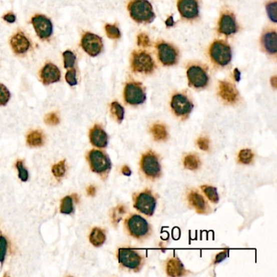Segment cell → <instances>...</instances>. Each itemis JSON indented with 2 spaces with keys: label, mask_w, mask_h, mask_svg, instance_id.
Wrapping results in <instances>:
<instances>
[{
  "label": "cell",
  "mask_w": 277,
  "mask_h": 277,
  "mask_svg": "<svg viewBox=\"0 0 277 277\" xmlns=\"http://www.w3.org/2000/svg\"><path fill=\"white\" fill-rule=\"evenodd\" d=\"M121 172H122L123 174L125 175V176H130L132 173L131 170H130V168H129L128 166H124L122 169H121Z\"/></svg>",
  "instance_id": "cell-46"
},
{
  "label": "cell",
  "mask_w": 277,
  "mask_h": 277,
  "mask_svg": "<svg viewBox=\"0 0 277 277\" xmlns=\"http://www.w3.org/2000/svg\"><path fill=\"white\" fill-rule=\"evenodd\" d=\"M138 44L141 47L146 48V47L151 45V41H150L149 37L146 34H141L138 37Z\"/></svg>",
  "instance_id": "cell-42"
},
{
  "label": "cell",
  "mask_w": 277,
  "mask_h": 277,
  "mask_svg": "<svg viewBox=\"0 0 277 277\" xmlns=\"http://www.w3.org/2000/svg\"><path fill=\"white\" fill-rule=\"evenodd\" d=\"M106 241L105 232L99 228H95L90 235V241L94 246L99 247L103 245Z\"/></svg>",
  "instance_id": "cell-25"
},
{
  "label": "cell",
  "mask_w": 277,
  "mask_h": 277,
  "mask_svg": "<svg viewBox=\"0 0 277 277\" xmlns=\"http://www.w3.org/2000/svg\"><path fill=\"white\" fill-rule=\"evenodd\" d=\"M209 54L211 61L215 65L224 67L231 62L232 51L229 46L223 41H215L211 44L209 50Z\"/></svg>",
  "instance_id": "cell-4"
},
{
  "label": "cell",
  "mask_w": 277,
  "mask_h": 277,
  "mask_svg": "<svg viewBox=\"0 0 277 277\" xmlns=\"http://www.w3.org/2000/svg\"><path fill=\"white\" fill-rule=\"evenodd\" d=\"M159 61L165 66L176 65L178 60V53L172 46L168 43H160L157 45Z\"/></svg>",
  "instance_id": "cell-14"
},
{
  "label": "cell",
  "mask_w": 277,
  "mask_h": 277,
  "mask_svg": "<svg viewBox=\"0 0 277 277\" xmlns=\"http://www.w3.org/2000/svg\"><path fill=\"white\" fill-rule=\"evenodd\" d=\"M119 262L126 268L138 271L143 265V257L132 248H121L118 250Z\"/></svg>",
  "instance_id": "cell-5"
},
{
  "label": "cell",
  "mask_w": 277,
  "mask_h": 277,
  "mask_svg": "<svg viewBox=\"0 0 277 277\" xmlns=\"http://www.w3.org/2000/svg\"><path fill=\"white\" fill-rule=\"evenodd\" d=\"M11 98V94L9 89L4 84H0V106H5L9 103Z\"/></svg>",
  "instance_id": "cell-35"
},
{
  "label": "cell",
  "mask_w": 277,
  "mask_h": 277,
  "mask_svg": "<svg viewBox=\"0 0 277 277\" xmlns=\"http://www.w3.org/2000/svg\"><path fill=\"white\" fill-rule=\"evenodd\" d=\"M125 206H119L114 210V212L112 213V219L114 220L115 223H118L122 218L123 215L125 214Z\"/></svg>",
  "instance_id": "cell-40"
},
{
  "label": "cell",
  "mask_w": 277,
  "mask_h": 277,
  "mask_svg": "<svg viewBox=\"0 0 277 277\" xmlns=\"http://www.w3.org/2000/svg\"><path fill=\"white\" fill-rule=\"evenodd\" d=\"M128 9L132 19L138 23H151L155 20L152 5L147 0H133Z\"/></svg>",
  "instance_id": "cell-1"
},
{
  "label": "cell",
  "mask_w": 277,
  "mask_h": 277,
  "mask_svg": "<svg viewBox=\"0 0 277 277\" xmlns=\"http://www.w3.org/2000/svg\"><path fill=\"white\" fill-rule=\"evenodd\" d=\"M188 201L190 206L195 209L196 211L200 214L206 213L208 210V205L197 190H191L188 194Z\"/></svg>",
  "instance_id": "cell-21"
},
{
  "label": "cell",
  "mask_w": 277,
  "mask_h": 277,
  "mask_svg": "<svg viewBox=\"0 0 277 277\" xmlns=\"http://www.w3.org/2000/svg\"><path fill=\"white\" fill-rule=\"evenodd\" d=\"M177 9L181 17L185 19H195L199 14V8L197 0H178Z\"/></svg>",
  "instance_id": "cell-15"
},
{
  "label": "cell",
  "mask_w": 277,
  "mask_h": 277,
  "mask_svg": "<svg viewBox=\"0 0 277 277\" xmlns=\"http://www.w3.org/2000/svg\"><path fill=\"white\" fill-rule=\"evenodd\" d=\"M81 46L82 49L84 50V52L89 56L95 57L99 56L103 51V40L98 35L87 32L82 36Z\"/></svg>",
  "instance_id": "cell-10"
},
{
  "label": "cell",
  "mask_w": 277,
  "mask_h": 277,
  "mask_svg": "<svg viewBox=\"0 0 277 277\" xmlns=\"http://www.w3.org/2000/svg\"><path fill=\"white\" fill-rule=\"evenodd\" d=\"M235 75H236V81H239L240 80V73H239L237 69H235Z\"/></svg>",
  "instance_id": "cell-49"
},
{
  "label": "cell",
  "mask_w": 277,
  "mask_h": 277,
  "mask_svg": "<svg viewBox=\"0 0 277 277\" xmlns=\"http://www.w3.org/2000/svg\"><path fill=\"white\" fill-rule=\"evenodd\" d=\"M184 166L187 169L191 170V171H195L198 169L200 167V159L197 155L194 154H189L187 155L184 158Z\"/></svg>",
  "instance_id": "cell-27"
},
{
  "label": "cell",
  "mask_w": 277,
  "mask_h": 277,
  "mask_svg": "<svg viewBox=\"0 0 277 277\" xmlns=\"http://www.w3.org/2000/svg\"><path fill=\"white\" fill-rule=\"evenodd\" d=\"M87 192H88L89 195L94 196L95 194V192H96V189L94 186H90L87 189Z\"/></svg>",
  "instance_id": "cell-47"
},
{
  "label": "cell",
  "mask_w": 277,
  "mask_h": 277,
  "mask_svg": "<svg viewBox=\"0 0 277 277\" xmlns=\"http://www.w3.org/2000/svg\"><path fill=\"white\" fill-rule=\"evenodd\" d=\"M10 45L17 55H24L31 48V42L23 32H18L10 39Z\"/></svg>",
  "instance_id": "cell-17"
},
{
  "label": "cell",
  "mask_w": 277,
  "mask_h": 277,
  "mask_svg": "<svg viewBox=\"0 0 277 277\" xmlns=\"http://www.w3.org/2000/svg\"><path fill=\"white\" fill-rule=\"evenodd\" d=\"M228 249H226V250H223V251L220 252V253H218L216 256H215V261H214V263L217 264V263H219L221 262L222 261L225 259L227 257H228Z\"/></svg>",
  "instance_id": "cell-44"
},
{
  "label": "cell",
  "mask_w": 277,
  "mask_h": 277,
  "mask_svg": "<svg viewBox=\"0 0 277 277\" xmlns=\"http://www.w3.org/2000/svg\"><path fill=\"white\" fill-rule=\"evenodd\" d=\"M52 172H53V174L56 178L60 179L65 176V172H66L65 160H62V161L59 162L58 163L55 164L52 167Z\"/></svg>",
  "instance_id": "cell-33"
},
{
  "label": "cell",
  "mask_w": 277,
  "mask_h": 277,
  "mask_svg": "<svg viewBox=\"0 0 277 277\" xmlns=\"http://www.w3.org/2000/svg\"><path fill=\"white\" fill-rule=\"evenodd\" d=\"M171 108L176 116L186 118L191 113L193 105L191 101L188 99V97L185 95L176 94L172 96Z\"/></svg>",
  "instance_id": "cell-11"
},
{
  "label": "cell",
  "mask_w": 277,
  "mask_h": 277,
  "mask_svg": "<svg viewBox=\"0 0 277 277\" xmlns=\"http://www.w3.org/2000/svg\"><path fill=\"white\" fill-rule=\"evenodd\" d=\"M34 29L39 39L42 40H48L53 34V25L49 18L46 16L35 15L31 20Z\"/></svg>",
  "instance_id": "cell-12"
},
{
  "label": "cell",
  "mask_w": 277,
  "mask_h": 277,
  "mask_svg": "<svg viewBox=\"0 0 277 277\" xmlns=\"http://www.w3.org/2000/svg\"><path fill=\"white\" fill-rule=\"evenodd\" d=\"M133 206L139 212L151 216L154 215L156 207V198L151 190L146 189L134 196Z\"/></svg>",
  "instance_id": "cell-6"
},
{
  "label": "cell",
  "mask_w": 277,
  "mask_h": 277,
  "mask_svg": "<svg viewBox=\"0 0 277 277\" xmlns=\"http://www.w3.org/2000/svg\"><path fill=\"white\" fill-rule=\"evenodd\" d=\"M76 75H77V71L73 68L71 70L67 72L66 75H65V80H66L67 83L69 86H74L78 85V81H77Z\"/></svg>",
  "instance_id": "cell-37"
},
{
  "label": "cell",
  "mask_w": 277,
  "mask_h": 277,
  "mask_svg": "<svg viewBox=\"0 0 277 277\" xmlns=\"http://www.w3.org/2000/svg\"><path fill=\"white\" fill-rule=\"evenodd\" d=\"M140 166L142 172L147 178L155 180L161 175V164L155 153L150 151L142 155Z\"/></svg>",
  "instance_id": "cell-3"
},
{
  "label": "cell",
  "mask_w": 277,
  "mask_h": 277,
  "mask_svg": "<svg viewBox=\"0 0 277 277\" xmlns=\"http://www.w3.org/2000/svg\"><path fill=\"white\" fill-rule=\"evenodd\" d=\"M197 144H198V147L201 150H202V151H208L210 142H209L208 138H205V137H201L197 141Z\"/></svg>",
  "instance_id": "cell-43"
},
{
  "label": "cell",
  "mask_w": 277,
  "mask_h": 277,
  "mask_svg": "<svg viewBox=\"0 0 277 277\" xmlns=\"http://www.w3.org/2000/svg\"><path fill=\"white\" fill-rule=\"evenodd\" d=\"M88 161L91 170L98 174H104L112 168L108 155L99 150H92L89 152Z\"/></svg>",
  "instance_id": "cell-8"
},
{
  "label": "cell",
  "mask_w": 277,
  "mask_h": 277,
  "mask_svg": "<svg viewBox=\"0 0 277 277\" xmlns=\"http://www.w3.org/2000/svg\"><path fill=\"white\" fill-rule=\"evenodd\" d=\"M276 7L277 3L275 1H273V2H270L266 5V13H267V15H268L269 18L271 20V22H276Z\"/></svg>",
  "instance_id": "cell-36"
},
{
  "label": "cell",
  "mask_w": 277,
  "mask_h": 277,
  "mask_svg": "<svg viewBox=\"0 0 277 277\" xmlns=\"http://www.w3.org/2000/svg\"><path fill=\"white\" fill-rule=\"evenodd\" d=\"M73 211V198L69 196H67L63 198L61 202V212L62 214L69 215Z\"/></svg>",
  "instance_id": "cell-32"
},
{
  "label": "cell",
  "mask_w": 277,
  "mask_h": 277,
  "mask_svg": "<svg viewBox=\"0 0 277 277\" xmlns=\"http://www.w3.org/2000/svg\"><path fill=\"white\" fill-rule=\"evenodd\" d=\"M253 151L249 149H243L238 154V161L243 164H249L253 159Z\"/></svg>",
  "instance_id": "cell-30"
},
{
  "label": "cell",
  "mask_w": 277,
  "mask_h": 277,
  "mask_svg": "<svg viewBox=\"0 0 277 277\" xmlns=\"http://www.w3.org/2000/svg\"><path fill=\"white\" fill-rule=\"evenodd\" d=\"M111 113L118 123H121L125 117V109L117 102H113L111 104Z\"/></svg>",
  "instance_id": "cell-28"
},
{
  "label": "cell",
  "mask_w": 277,
  "mask_h": 277,
  "mask_svg": "<svg viewBox=\"0 0 277 277\" xmlns=\"http://www.w3.org/2000/svg\"><path fill=\"white\" fill-rule=\"evenodd\" d=\"M262 45L267 53L275 55L277 52V35L275 31H267L262 37Z\"/></svg>",
  "instance_id": "cell-23"
},
{
  "label": "cell",
  "mask_w": 277,
  "mask_h": 277,
  "mask_svg": "<svg viewBox=\"0 0 277 277\" xmlns=\"http://www.w3.org/2000/svg\"><path fill=\"white\" fill-rule=\"evenodd\" d=\"M166 25L168 26H172L174 25V22H173V18H172V17H170V18L167 20Z\"/></svg>",
  "instance_id": "cell-48"
},
{
  "label": "cell",
  "mask_w": 277,
  "mask_h": 277,
  "mask_svg": "<svg viewBox=\"0 0 277 277\" xmlns=\"http://www.w3.org/2000/svg\"><path fill=\"white\" fill-rule=\"evenodd\" d=\"M45 123L49 125H58L60 119L56 113H49L45 116Z\"/></svg>",
  "instance_id": "cell-41"
},
{
  "label": "cell",
  "mask_w": 277,
  "mask_h": 277,
  "mask_svg": "<svg viewBox=\"0 0 277 277\" xmlns=\"http://www.w3.org/2000/svg\"><path fill=\"white\" fill-rule=\"evenodd\" d=\"M105 31L109 39H119L121 38V31L116 26H113V25H106Z\"/></svg>",
  "instance_id": "cell-34"
},
{
  "label": "cell",
  "mask_w": 277,
  "mask_h": 277,
  "mask_svg": "<svg viewBox=\"0 0 277 277\" xmlns=\"http://www.w3.org/2000/svg\"><path fill=\"white\" fill-rule=\"evenodd\" d=\"M131 67L133 72L150 74L155 71V63L147 52H135L132 55Z\"/></svg>",
  "instance_id": "cell-7"
},
{
  "label": "cell",
  "mask_w": 277,
  "mask_h": 277,
  "mask_svg": "<svg viewBox=\"0 0 277 277\" xmlns=\"http://www.w3.org/2000/svg\"><path fill=\"white\" fill-rule=\"evenodd\" d=\"M17 168H18V172H19V178L21 179L22 181H28V171L24 168L23 162L21 161V160L18 161V163H17Z\"/></svg>",
  "instance_id": "cell-38"
},
{
  "label": "cell",
  "mask_w": 277,
  "mask_h": 277,
  "mask_svg": "<svg viewBox=\"0 0 277 277\" xmlns=\"http://www.w3.org/2000/svg\"><path fill=\"white\" fill-rule=\"evenodd\" d=\"M63 57H64V65L65 69H73L77 60L75 54L71 51H65L63 53Z\"/></svg>",
  "instance_id": "cell-31"
},
{
  "label": "cell",
  "mask_w": 277,
  "mask_h": 277,
  "mask_svg": "<svg viewBox=\"0 0 277 277\" xmlns=\"http://www.w3.org/2000/svg\"><path fill=\"white\" fill-rule=\"evenodd\" d=\"M202 192L213 203H217L219 202V197L217 192L216 188L211 185H202L201 187Z\"/></svg>",
  "instance_id": "cell-29"
},
{
  "label": "cell",
  "mask_w": 277,
  "mask_h": 277,
  "mask_svg": "<svg viewBox=\"0 0 277 277\" xmlns=\"http://www.w3.org/2000/svg\"><path fill=\"white\" fill-rule=\"evenodd\" d=\"M91 144L98 148H105L108 144V136L102 127L95 125L90 131Z\"/></svg>",
  "instance_id": "cell-19"
},
{
  "label": "cell",
  "mask_w": 277,
  "mask_h": 277,
  "mask_svg": "<svg viewBox=\"0 0 277 277\" xmlns=\"http://www.w3.org/2000/svg\"><path fill=\"white\" fill-rule=\"evenodd\" d=\"M7 246H8V242L6 238L4 236H0V262H4L5 261Z\"/></svg>",
  "instance_id": "cell-39"
},
{
  "label": "cell",
  "mask_w": 277,
  "mask_h": 277,
  "mask_svg": "<svg viewBox=\"0 0 277 277\" xmlns=\"http://www.w3.org/2000/svg\"><path fill=\"white\" fill-rule=\"evenodd\" d=\"M237 31L236 20L232 13H224L219 22V32L222 35H232Z\"/></svg>",
  "instance_id": "cell-18"
},
{
  "label": "cell",
  "mask_w": 277,
  "mask_h": 277,
  "mask_svg": "<svg viewBox=\"0 0 277 277\" xmlns=\"http://www.w3.org/2000/svg\"><path fill=\"white\" fill-rule=\"evenodd\" d=\"M125 224L130 236L138 240L146 238L151 232V227L148 222L139 215L133 214L128 217L125 219Z\"/></svg>",
  "instance_id": "cell-2"
},
{
  "label": "cell",
  "mask_w": 277,
  "mask_h": 277,
  "mask_svg": "<svg viewBox=\"0 0 277 277\" xmlns=\"http://www.w3.org/2000/svg\"><path fill=\"white\" fill-rule=\"evenodd\" d=\"M124 97L125 102L133 106L140 105L146 99L144 88L138 82H129L125 86Z\"/></svg>",
  "instance_id": "cell-9"
},
{
  "label": "cell",
  "mask_w": 277,
  "mask_h": 277,
  "mask_svg": "<svg viewBox=\"0 0 277 277\" xmlns=\"http://www.w3.org/2000/svg\"><path fill=\"white\" fill-rule=\"evenodd\" d=\"M166 272L169 276H181L185 275V266L177 257L170 258L166 265Z\"/></svg>",
  "instance_id": "cell-22"
},
{
  "label": "cell",
  "mask_w": 277,
  "mask_h": 277,
  "mask_svg": "<svg viewBox=\"0 0 277 277\" xmlns=\"http://www.w3.org/2000/svg\"><path fill=\"white\" fill-rule=\"evenodd\" d=\"M3 19L5 20V22H9V23H14L16 22V16L13 13H8L6 15L3 17Z\"/></svg>",
  "instance_id": "cell-45"
},
{
  "label": "cell",
  "mask_w": 277,
  "mask_h": 277,
  "mask_svg": "<svg viewBox=\"0 0 277 277\" xmlns=\"http://www.w3.org/2000/svg\"><path fill=\"white\" fill-rule=\"evenodd\" d=\"M42 82L45 86L60 82L61 78V70L52 63H48L43 67L40 73Z\"/></svg>",
  "instance_id": "cell-16"
},
{
  "label": "cell",
  "mask_w": 277,
  "mask_h": 277,
  "mask_svg": "<svg viewBox=\"0 0 277 277\" xmlns=\"http://www.w3.org/2000/svg\"><path fill=\"white\" fill-rule=\"evenodd\" d=\"M219 94L222 99L228 103H235L238 99V92L229 82H220Z\"/></svg>",
  "instance_id": "cell-20"
},
{
  "label": "cell",
  "mask_w": 277,
  "mask_h": 277,
  "mask_svg": "<svg viewBox=\"0 0 277 277\" xmlns=\"http://www.w3.org/2000/svg\"><path fill=\"white\" fill-rule=\"evenodd\" d=\"M27 143L31 147L43 146L44 143V136L43 133L39 130H35L29 133L27 137Z\"/></svg>",
  "instance_id": "cell-26"
},
{
  "label": "cell",
  "mask_w": 277,
  "mask_h": 277,
  "mask_svg": "<svg viewBox=\"0 0 277 277\" xmlns=\"http://www.w3.org/2000/svg\"><path fill=\"white\" fill-rule=\"evenodd\" d=\"M187 78L189 86L194 88H204L208 84L209 77L207 73L202 67L198 65L189 67L187 70Z\"/></svg>",
  "instance_id": "cell-13"
},
{
  "label": "cell",
  "mask_w": 277,
  "mask_h": 277,
  "mask_svg": "<svg viewBox=\"0 0 277 277\" xmlns=\"http://www.w3.org/2000/svg\"><path fill=\"white\" fill-rule=\"evenodd\" d=\"M151 133L153 138L157 142H163L168 138V130L162 124H155L151 127Z\"/></svg>",
  "instance_id": "cell-24"
}]
</instances>
